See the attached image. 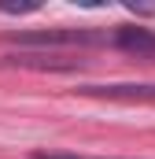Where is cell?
I'll use <instances>...</instances> for the list:
<instances>
[{
	"mask_svg": "<svg viewBox=\"0 0 155 159\" xmlns=\"http://www.w3.org/2000/svg\"><path fill=\"white\" fill-rule=\"evenodd\" d=\"M11 41H19L22 48H48V44H96L100 34L92 30H48V34H11Z\"/></svg>",
	"mask_w": 155,
	"mask_h": 159,
	"instance_id": "6da1fadb",
	"label": "cell"
},
{
	"mask_svg": "<svg viewBox=\"0 0 155 159\" xmlns=\"http://www.w3.org/2000/svg\"><path fill=\"white\" fill-rule=\"evenodd\" d=\"M115 48L133 52V56H155V30H144V26H118Z\"/></svg>",
	"mask_w": 155,
	"mask_h": 159,
	"instance_id": "7a4b0ae2",
	"label": "cell"
},
{
	"mask_svg": "<svg viewBox=\"0 0 155 159\" xmlns=\"http://www.w3.org/2000/svg\"><path fill=\"white\" fill-rule=\"evenodd\" d=\"M85 93L111 100H155V85H89Z\"/></svg>",
	"mask_w": 155,
	"mask_h": 159,
	"instance_id": "3957f363",
	"label": "cell"
},
{
	"mask_svg": "<svg viewBox=\"0 0 155 159\" xmlns=\"http://www.w3.org/2000/svg\"><path fill=\"white\" fill-rule=\"evenodd\" d=\"M33 159H89V156H78V152H33Z\"/></svg>",
	"mask_w": 155,
	"mask_h": 159,
	"instance_id": "277c9868",
	"label": "cell"
}]
</instances>
